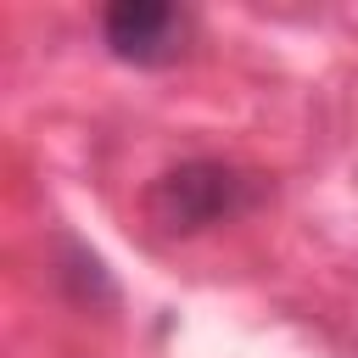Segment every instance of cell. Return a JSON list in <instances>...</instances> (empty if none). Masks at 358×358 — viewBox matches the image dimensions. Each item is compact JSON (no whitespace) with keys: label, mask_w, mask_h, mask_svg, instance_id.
<instances>
[{"label":"cell","mask_w":358,"mask_h":358,"mask_svg":"<svg viewBox=\"0 0 358 358\" xmlns=\"http://www.w3.org/2000/svg\"><path fill=\"white\" fill-rule=\"evenodd\" d=\"M190 11L168 6V0H117L106 6L101 17V39L117 62H134V67H168L190 50Z\"/></svg>","instance_id":"2"},{"label":"cell","mask_w":358,"mask_h":358,"mask_svg":"<svg viewBox=\"0 0 358 358\" xmlns=\"http://www.w3.org/2000/svg\"><path fill=\"white\" fill-rule=\"evenodd\" d=\"M257 196L263 190L252 185V173L196 157V162H179V168L157 173V185L145 190V213L168 235H196V229H213V224L246 213Z\"/></svg>","instance_id":"1"}]
</instances>
